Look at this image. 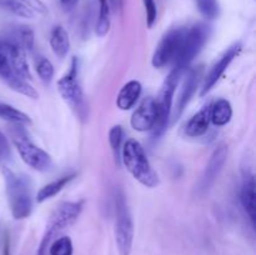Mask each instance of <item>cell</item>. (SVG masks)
Here are the masks:
<instances>
[{
    "instance_id": "25",
    "label": "cell",
    "mask_w": 256,
    "mask_h": 255,
    "mask_svg": "<svg viewBox=\"0 0 256 255\" xmlns=\"http://www.w3.org/2000/svg\"><path fill=\"white\" fill-rule=\"evenodd\" d=\"M72 252H74V245L69 236H60L54 239L48 250V255H72Z\"/></svg>"
},
{
    "instance_id": "4",
    "label": "cell",
    "mask_w": 256,
    "mask_h": 255,
    "mask_svg": "<svg viewBox=\"0 0 256 255\" xmlns=\"http://www.w3.org/2000/svg\"><path fill=\"white\" fill-rule=\"evenodd\" d=\"M115 242L119 255H130L134 242V222L132 212L125 200V195L119 192L115 196Z\"/></svg>"
},
{
    "instance_id": "3",
    "label": "cell",
    "mask_w": 256,
    "mask_h": 255,
    "mask_svg": "<svg viewBox=\"0 0 256 255\" xmlns=\"http://www.w3.org/2000/svg\"><path fill=\"white\" fill-rule=\"evenodd\" d=\"M58 92L80 120H86L88 105L80 84L79 62L76 58H72L69 72L58 80Z\"/></svg>"
},
{
    "instance_id": "26",
    "label": "cell",
    "mask_w": 256,
    "mask_h": 255,
    "mask_svg": "<svg viewBox=\"0 0 256 255\" xmlns=\"http://www.w3.org/2000/svg\"><path fill=\"white\" fill-rule=\"evenodd\" d=\"M196 5L205 19L212 20L219 16L220 5L218 0H196Z\"/></svg>"
},
{
    "instance_id": "14",
    "label": "cell",
    "mask_w": 256,
    "mask_h": 255,
    "mask_svg": "<svg viewBox=\"0 0 256 255\" xmlns=\"http://www.w3.org/2000/svg\"><path fill=\"white\" fill-rule=\"evenodd\" d=\"M200 78H202V69H200V68L190 70L188 76L185 78L184 85H182L179 99H178L176 102V109H175L174 120L179 119L180 115L182 114V112H184L185 108H186V105L189 104L192 98L194 96L195 92H196L198 86H199L200 84Z\"/></svg>"
},
{
    "instance_id": "8",
    "label": "cell",
    "mask_w": 256,
    "mask_h": 255,
    "mask_svg": "<svg viewBox=\"0 0 256 255\" xmlns=\"http://www.w3.org/2000/svg\"><path fill=\"white\" fill-rule=\"evenodd\" d=\"M188 28H175L168 32L158 44L152 54V64L154 68H164L169 62H174L179 54Z\"/></svg>"
},
{
    "instance_id": "30",
    "label": "cell",
    "mask_w": 256,
    "mask_h": 255,
    "mask_svg": "<svg viewBox=\"0 0 256 255\" xmlns=\"http://www.w3.org/2000/svg\"><path fill=\"white\" fill-rule=\"evenodd\" d=\"M34 14H46L48 9L42 0H18Z\"/></svg>"
},
{
    "instance_id": "32",
    "label": "cell",
    "mask_w": 256,
    "mask_h": 255,
    "mask_svg": "<svg viewBox=\"0 0 256 255\" xmlns=\"http://www.w3.org/2000/svg\"><path fill=\"white\" fill-rule=\"evenodd\" d=\"M0 148H2V149L8 150V144H6V138L4 136V134H2V132H0Z\"/></svg>"
},
{
    "instance_id": "10",
    "label": "cell",
    "mask_w": 256,
    "mask_h": 255,
    "mask_svg": "<svg viewBox=\"0 0 256 255\" xmlns=\"http://www.w3.org/2000/svg\"><path fill=\"white\" fill-rule=\"evenodd\" d=\"M228 160V146L225 144L219 145L216 149L212 152L206 166H205L204 172L198 182V190L200 192H205L212 188L215 180L219 176L220 172L224 168L225 162Z\"/></svg>"
},
{
    "instance_id": "29",
    "label": "cell",
    "mask_w": 256,
    "mask_h": 255,
    "mask_svg": "<svg viewBox=\"0 0 256 255\" xmlns=\"http://www.w3.org/2000/svg\"><path fill=\"white\" fill-rule=\"evenodd\" d=\"M146 12V25L148 28H152L158 19V8L155 0H142Z\"/></svg>"
},
{
    "instance_id": "19",
    "label": "cell",
    "mask_w": 256,
    "mask_h": 255,
    "mask_svg": "<svg viewBox=\"0 0 256 255\" xmlns=\"http://www.w3.org/2000/svg\"><path fill=\"white\" fill-rule=\"evenodd\" d=\"M76 178V174H69L65 175V176L59 178V179L54 180V182H49V184L44 185L42 188H40V190L36 194V202H44L46 200L52 199L55 195L59 194L64 188H66V185L69 184L72 180H74Z\"/></svg>"
},
{
    "instance_id": "2",
    "label": "cell",
    "mask_w": 256,
    "mask_h": 255,
    "mask_svg": "<svg viewBox=\"0 0 256 255\" xmlns=\"http://www.w3.org/2000/svg\"><path fill=\"white\" fill-rule=\"evenodd\" d=\"M122 164L135 180L145 188H156L159 185V176L152 169L146 156L144 148L138 140L129 139L122 144Z\"/></svg>"
},
{
    "instance_id": "9",
    "label": "cell",
    "mask_w": 256,
    "mask_h": 255,
    "mask_svg": "<svg viewBox=\"0 0 256 255\" xmlns=\"http://www.w3.org/2000/svg\"><path fill=\"white\" fill-rule=\"evenodd\" d=\"M82 209H84L82 200H80V202H65L60 204L50 216L44 232H46V234L49 232L50 236L55 239L60 232H62L76 222L78 218L82 214Z\"/></svg>"
},
{
    "instance_id": "33",
    "label": "cell",
    "mask_w": 256,
    "mask_h": 255,
    "mask_svg": "<svg viewBox=\"0 0 256 255\" xmlns=\"http://www.w3.org/2000/svg\"><path fill=\"white\" fill-rule=\"evenodd\" d=\"M10 244H9V238L5 236L4 242V255H10Z\"/></svg>"
},
{
    "instance_id": "31",
    "label": "cell",
    "mask_w": 256,
    "mask_h": 255,
    "mask_svg": "<svg viewBox=\"0 0 256 255\" xmlns=\"http://www.w3.org/2000/svg\"><path fill=\"white\" fill-rule=\"evenodd\" d=\"M78 2H79V0H60V2H62V8H64L65 10H72V8L78 4Z\"/></svg>"
},
{
    "instance_id": "34",
    "label": "cell",
    "mask_w": 256,
    "mask_h": 255,
    "mask_svg": "<svg viewBox=\"0 0 256 255\" xmlns=\"http://www.w3.org/2000/svg\"><path fill=\"white\" fill-rule=\"evenodd\" d=\"M0 105H2V102H0Z\"/></svg>"
},
{
    "instance_id": "6",
    "label": "cell",
    "mask_w": 256,
    "mask_h": 255,
    "mask_svg": "<svg viewBox=\"0 0 256 255\" xmlns=\"http://www.w3.org/2000/svg\"><path fill=\"white\" fill-rule=\"evenodd\" d=\"M210 35V28L205 24H196L188 28L184 40L180 46L179 54L174 62V68L185 72L198 56Z\"/></svg>"
},
{
    "instance_id": "7",
    "label": "cell",
    "mask_w": 256,
    "mask_h": 255,
    "mask_svg": "<svg viewBox=\"0 0 256 255\" xmlns=\"http://www.w3.org/2000/svg\"><path fill=\"white\" fill-rule=\"evenodd\" d=\"M12 142L20 158L26 165L36 172H46L52 168V159L45 150L36 146L24 132H19L12 135Z\"/></svg>"
},
{
    "instance_id": "17",
    "label": "cell",
    "mask_w": 256,
    "mask_h": 255,
    "mask_svg": "<svg viewBox=\"0 0 256 255\" xmlns=\"http://www.w3.org/2000/svg\"><path fill=\"white\" fill-rule=\"evenodd\" d=\"M142 86L138 80H130L120 89L116 98V106L120 110H130L142 94Z\"/></svg>"
},
{
    "instance_id": "16",
    "label": "cell",
    "mask_w": 256,
    "mask_h": 255,
    "mask_svg": "<svg viewBox=\"0 0 256 255\" xmlns=\"http://www.w3.org/2000/svg\"><path fill=\"white\" fill-rule=\"evenodd\" d=\"M255 178L252 172H246L242 186V204L246 212L250 222L255 225L256 218V205H255Z\"/></svg>"
},
{
    "instance_id": "13",
    "label": "cell",
    "mask_w": 256,
    "mask_h": 255,
    "mask_svg": "<svg viewBox=\"0 0 256 255\" xmlns=\"http://www.w3.org/2000/svg\"><path fill=\"white\" fill-rule=\"evenodd\" d=\"M2 45H4L5 54H6L15 74L19 75L22 79L28 80V82L32 80V72H30V68L29 64H28L26 58H25L24 50L6 39L2 40Z\"/></svg>"
},
{
    "instance_id": "24",
    "label": "cell",
    "mask_w": 256,
    "mask_h": 255,
    "mask_svg": "<svg viewBox=\"0 0 256 255\" xmlns=\"http://www.w3.org/2000/svg\"><path fill=\"white\" fill-rule=\"evenodd\" d=\"M109 144L112 148V152H114V158L116 162L119 164L120 155H122V148L124 144V130L120 125H114L112 129L109 130Z\"/></svg>"
},
{
    "instance_id": "11",
    "label": "cell",
    "mask_w": 256,
    "mask_h": 255,
    "mask_svg": "<svg viewBox=\"0 0 256 255\" xmlns=\"http://www.w3.org/2000/svg\"><path fill=\"white\" fill-rule=\"evenodd\" d=\"M158 120V105L154 98H146L130 118V125L140 132H152Z\"/></svg>"
},
{
    "instance_id": "15",
    "label": "cell",
    "mask_w": 256,
    "mask_h": 255,
    "mask_svg": "<svg viewBox=\"0 0 256 255\" xmlns=\"http://www.w3.org/2000/svg\"><path fill=\"white\" fill-rule=\"evenodd\" d=\"M210 108H212V105L204 106L186 122L184 129L186 136L199 138L208 132L210 122H212V120H210Z\"/></svg>"
},
{
    "instance_id": "21",
    "label": "cell",
    "mask_w": 256,
    "mask_h": 255,
    "mask_svg": "<svg viewBox=\"0 0 256 255\" xmlns=\"http://www.w3.org/2000/svg\"><path fill=\"white\" fill-rule=\"evenodd\" d=\"M6 40L16 44L24 52H32L34 48V32L29 26H16L12 30Z\"/></svg>"
},
{
    "instance_id": "20",
    "label": "cell",
    "mask_w": 256,
    "mask_h": 255,
    "mask_svg": "<svg viewBox=\"0 0 256 255\" xmlns=\"http://www.w3.org/2000/svg\"><path fill=\"white\" fill-rule=\"evenodd\" d=\"M232 108L226 99H219L210 108V120L216 126H224L232 120Z\"/></svg>"
},
{
    "instance_id": "22",
    "label": "cell",
    "mask_w": 256,
    "mask_h": 255,
    "mask_svg": "<svg viewBox=\"0 0 256 255\" xmlns=\"http://www.w3.org/2000/svg\"><path fill=\"white\" fill-rule=\"evenodd\" d=\"M0 118L15 125H26L32 122L29 115L20 112L19 109L12 106V105L4 104V102H2V105H0Z\"/></svg>"
},
{
    "instance_id": "1",
    "label": "cell",
    "mask_w": 256,
    "mask_h": 255,
    "mask_svg": "<svg viewBox=\"0 0 256 255\" xmlns=\"http://www.w3.org/2000/svg\"><path fill=\"white\" fill-rule=\"evenodd\" d=\"M2 174L5 180V192H6L12 218L16 220L26 219L32 215L34 209L29 179L24 175L15 174L9 168H4Z\"/></svg>"
},
{
    "instance_id": "23",
    "label": "cell",
    "mask_w": 256,
    "mask_h": 255,
    "mask_svg": "<svg viewBox=\"0 0 256 255\" xmlns=\"http://www.w3.org/2000/svg\"><path fill=\"white\" fill-rule=\"evenodd\" d=\"M100 9L95 32L99 38H104L110 30V4L109 0H99Z\"/></svg>"
},
{
    "instance_id": "5",
    "label": "cell",
    "mask_w": 256,
    "mask_h": 255,
    "mask_svg": "<svg viewBox=\"0 0 256 255\" xmlns=\"http://www.w3.org/2000/svg\"><path fill=\"white\" fill-rule=\"evenodd\" d=\"M184 72L174 68L172 72L168 75L165 79L164 84H162V90L159 92V96L156 98V105H158V120L155 124L152 132V136L159 138L162 136L168 129L169 125L170 116H172V98H174L175 89H176L178 84H179L180 76Z\"/></svg>"
},
{
    "instance_id": "12",
    "label": "cell",
    "mask_w": 256,
    "mask_h": 255,
    "mask_svg": "<svg viewBox=\"0 0 256 255\" xmlns=\"http://www.w3.org/2000/svg\"><path fill=\"white\" fill-rule=\"evenodd\" d=\"M240 50H242V45H240L239 42L232 45V46L225 52V54L218 60L216 64H214V66L210 69V72H208V75L205 76L204 82H202V92H200V96H205V95L215 86V84L219 82V79L222 76V74L226 72V69L229 68V65L232 64V60L238 56Z\"/></svg>"
},
{
    "instance_id": "27",
    "label": "cell",
    "mask_w": 256,
    "mask_h": 255,
    "mask_svg": "<svg viewBox=\"0 0 256 255\" xmlns=\"http://www.w3.org/2000/svg\"><path fill=\"white\" fill-rule=\"evenodd\" d=\"M0 8H2L5 10H9L12 14L19 15L22 18H28V19L34 18V12H30L28 8H25L18 0H0Z\"/></svg>"
},
{
    "instance_id": "28",
    "label": "cell",
    "mask_w": 256,
    "mask_h": 255,
    "mask_svg": "<svg viewBox=\"0 0 256 255\" xmlns=\"http://www.w3.org/2000/svg\"><path fill=\"white\" fill-rule=\"evenodd\" d=\"M36 72L45 84H50L54 78V66H52V62L46 58L40 59L36 64Z\"/></svg>"
},
{
    "instance_id": "18",
    "label": "cell",
    "mask_w": 256,
    "mask_h": 255,
    "mask_svg": "<svg viewBox=\"0 0 256 255\" xmlns=\"http://www.w3.org/2000/svg\"><path fill=\"white\" fill-rule=\"evenodd\" d=\"M50 46H52V52L58 58L62 59L68 55L70 50V38L66 30L62 26L58 25L52 30L50 34Z\"/></svg>"
}]
</instances>
